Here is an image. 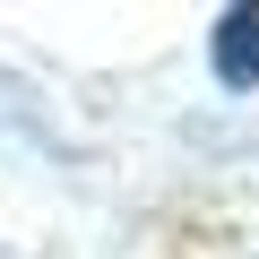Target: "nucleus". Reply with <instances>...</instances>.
<instances>
[{
	"label": "nucleus",
	"instance_id": "1",
	"mask_svg": "<svg viewBox=\"0 0 259 259\" xmlns=\"http://www.w3.org/2000/svg\"><path fill=\"white\" fill-rule=\"evenodd\" d=\"M216 78H225L233 95H250V87H259V0L216 18Z\"/></svg>",
	"mask_w": 259,
	"mask_h": 259
}]
</instances>
